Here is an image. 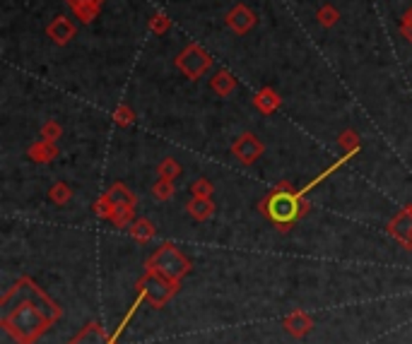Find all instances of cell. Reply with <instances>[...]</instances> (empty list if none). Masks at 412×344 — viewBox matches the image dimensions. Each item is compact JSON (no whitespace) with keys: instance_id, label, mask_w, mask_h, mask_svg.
I'll return each mask as SVG.
<instances>
[{"instance_id":"7a4b0ae2","label":"cell","mask_w":412,"mask_h":344,"mask_svg":"<svg viewBox=\"0 0 412 344\" xmlns=\"http://www.w3.org/2000/svg\"><path fill=\"white\" fill-rule=\"evenodd\" d=\"M210 66H212L210 53L202 46H198V43H188V46L176 56V68H179L188 80L202 78V75L210 70Z\"/></svg>"},{"instance_id":"5b68a950","label":"cell","mask_w":412,"mask_h":344,"mask_svg":"<svg viewBox=\"0 0 412 344\" xmlns=\"http://www.w3.org/2000/svg\"><path fill=\"white\" fill-rule=\"evenodd\" d=\"M253 104H256V108L261 113H270L272 111H277L282 104V99H280V94L275 92V89H270V87H263V89H258L256 92V97H253Z\"/></svg>"},{"instance_id":"6da1fadb","label":"cell","mask_w":412,"mask_h":344,"mask_svg":"<svg viewBox=\"0 0 412 344\" xmlns=\"http://www.w3.org/2000/svg\"><path fill=\"white\" fill-rule=\"evenodd\" d=\"M302 200L299 193H289V190H277L268 197L265 202V214L270 221H275L277 226H289L297 221V217L302 214Z\"/></svg>"},{"instance_id":"5bb4252c","label":"cell","mask_w":412,"mask_h":344,"mask_svg":"<svg viewBox=\"0 0 412 344\" xmlns=\"http://www.w3.org/2000/svg\"><path fill=\"white\" fill-rule=\"evenodd\" d=\"M43 135H46L48 140L58 137V135H61V125H58V123H53V120H51V123H46V125H43Z\"/></svg>"},{"instance_id":"7c38bea8","label":"cell","mask_w":412,"mask_h":344,"mask_svg":"<svg viewBox=\"0 0 412 344\" xmlns=\"http://www.w3.org/2000/svg\"><path fill=\"white\" fill-rule=\"evenodd\" d=\"M401 34L412 43V8L403 15V20H401Z\"/></svg>"},{"instance_id":"277c9868","label":"cell","mask_w":412,"mask_h":344,"mask_svg":"<svg viewBox=\"0 0 412 344\" xmlns=\"http://www.w3.org/2000/svg\"><path fill=\"white\" fill-rule=\"evenodd\" d=\"M46 34H48V39L56 43V46H68V43L73 41V36H75V24L68 20V17H53V20L48 22V27H46Z\"/></svg>"},{"instance_id":"2e32d148","label":"cell","mask_w":412,"mask_h":344,"mask_svg":"<svg viewBox=\"0 0 412 344\" xmlns=\"http://www.w3.org/2000/svg\"><path fill=\"white\" fill-rule=\"evenodd\" d=\"M191 209H193V212L198 214V217H205V214H207V209H210V207H207L205 202H195V205H191Z\"/></svg>"},{"instance_id":"9a60e30c","label":"cell","mask_w":412,"mask_h":344,"mask_svg":"<svg viewBox=\"0 0 412 344\" xmlns=\"http://www.w3.org/2000/svg\"><path fill=\"white\" fill-rule=\"evenodd\" d=\"M68 8L75 10V8H82V5H101L104 0H66Z\"/></svg>"},{"instance_id":"4fadbf2b","label":"cell","mask_w":412,"mask_h":344,"mask_svg":"<svg viewBox=\"0 0 412 344\" xmlns=\"http://www.w3.org/2000/svg\"><path fill=\"white\" fill-rule=\"evenodd\" d=\"M31 157H34V159H51V157H53V147H48V145H36V147L31 150Z\"/></svg>"},{"instance_id":"8992f818","label":"cell","mask_w":412,"mask_h":344,"mask_svg":"<svg viewBox=\"0 0 412 344\" xmlns=\"http://www.w3.org/2000/svg\"><path fill=\"white\" fill-rule=\"evenodd\" d=\"M210 89L217 97H230L234 89H237V78H234L230 70H217L210 78Z\"/></svg>"},{"instance_id":"9c48e42d","label":"cell","mask_w":412,"mask_h":344,"mask_svg":"<svg viewBox=\"0 0 412 344\" xmlns=\"http://www.w3.org/2000/svg\"><path fill=\"white\" fill-rule=\"evenodd\" d=\"M99 12H101V5H82V8H75V10H73V15L78 17L80 22L90 24V22L97 20Z\"/></svg>"},{"instance_id":"52a82bcc","label":"cell","mask_w":412,"mask_h":344,"mask_svg":"<svg viewBox=\"0 0 412 344\" xmlns=\"http://www.w3.org/2000/svg\"><path fill=\"white\" fill-rule=\"evenodd\" d=\"M234 150H237V155L242 157L244 162H253V159L261 155V145H258V140L253 137V135H249V132H246V135L239 140Z\"/></svg>"},{"instance_id":"3957f363","label":"cell","mask_w":412,"mask_h":344,"mask_svg":"<svg viewBox=\"0 0 412 344\" xmlns=\"http://www.w3.org/2000/svg\"><path fill=\"white\" fill-rule=\"evenodd\" d=\"M258 17L256 12H253L251 8H246L244 3L234 5V8L227 12V27H230L232 31H237V34H249V31L256 27Z\"/></svg>"},{"instance_id":"8fae6325","label":"cell","mask_w":412,"mask_h":344,"mask_svg":"<svg viewBox=\"0 0 412 344\" xmlns=\"http://www.w3.org/2000/svg\"><path fill=\"white\" fill-rule=\"evenodd\" d=\"M113 120H116L118 125H130L133 120H135V113H133V108L130 106H125V104H121L113 111Z\"/></svg>"},{"instance_id":"ba28073f","label":"cell","mask_w":412,"mask_h":344,"mask_svg":"<svg viewBox=\"0 0 412 344\" xmlns=\"http://www.w3.org/2000/svg\"><path fill=\"white\" fill-rule=\"evenodd\" d=\"M316 20H319L321 27L331 29V27H335V24H338V20H340V10L335 8L333 3H326V5H321L319 12H316Z\"/></svg>"},{"instance_id":"30bf717a","label":"cell","mask_w":412,"mask_h":344,"mask_svg":"<svg viewBox=\"0 0 412 344\" xmlns=\"http://www.w3.org/2000/svg\"><path fill=\"white\" fill-rule=\"evenodd\" d=\"M171 27V20L164 12H155V15L150 17V29L155 31V34H167Z\"/></svg>"}]
</instances>
